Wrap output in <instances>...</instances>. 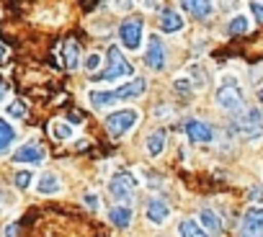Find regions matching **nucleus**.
<instances>
[{
    "label": "nucleus",
    "mask_w": 263,
    "mask_h": 237,
    "mask_svg": "<svg viewBox=\"0 0 263 237\" xmlns=\"http://www.w3.org/2000/svg\"><path fill=\"white\" fill-rule=\"evenodd\" d=\"M106 60H108V67H106L103 72L93 75V77H103V80H121V77L135 75V67L129 65V60L121 54V49H119L116 44H114V47H108Z\"/></svg>",
    "instance_id": "obj_1"
},
{
    "label": "nucleus",
    "mask_w": 263,
    "mask_h": 237,
    "mask_svg": "<svg viewBox=\"0 0 263 237\" xmlns=\"http://www.w3.org/2000/svg\"><path fill=\"white\" fill-rule=\"evenodd\" d=\"M137 118H140V113L135 111V108H121V111H114V113H108L106 116V129H108V134L111 137H124L132 127L137 124Z\"/></svg>",
    "instance_id": "obj_2"
},
{
    "label": "nucleus",
    "mask_w": 263,
    "mask_h": 237,
    "mask_svg": "<svg viewBox=\"0 0 263 237\" xmlns=\"http://www.w3.org/2000/svg\"><path fill=\"white\" fill-rule=\"evenodd\" d=\"M217 103H219V108H224V111H237V108H242V90H240V85H237L232 77H227V80L222 83V88L217 90Z\"/></svg>",
    "instance_id": "obj_3"
},
{
    "label": "nucleus",
    "mask_w": 263,
    "mask_h": 237,
    "mask_svg": "<svg viewBox=\"0 0 263 237\" xmlns=\"http://www.w3.org/2000/svg\"><path fill=\"white\" fill-rule=\"evenodd\" d=\"M135 188H137V181L132 178V173H126V170L114 173V178L108 181V191H111L114 199H119V201H132V196H135Z\"/></svg>",
    "instance_id": "obj_4"
},
{
    "label": "nucleus",
    "mask_w": 263,
    "mask_h": 237,
    "mask_svg": "<svg viewBox=\"0 0 263 237\" xmlns=\"http://www.w3.org/2000/svg\"><path fill=\"white\" fill-rule=\"evenodd\" d=\"M237 129L240 134L250 137V140H258L263 134V113L260 108H248L245 113L237 116Z\"/></svg>",
    "instance_id": "obj_5"
},
{
    "label": "nucleus",
    "mask_w": 263,
    "mask_h": 237,
    "mask_svg": "<svg viewBox=\"0 0 263 237\" xmlns=\"http://www.w3.org/2000/svg\"><path fill=\"white\" fill-rule=\"evenodd\" d=\"M142 31H145L142 18H126V21L119 26L121 44H124L126 49H140V44H142Z\"/></svg>",
    "instance_id": "obj_6"
},
{
    "label": "nucleus",
    "mask_w": 263,
    "mask_h": 237,
    "mask_svg": "<svg viewBox=\"0 0 263 237\" xmlns=\"http://www.w3.org/2000/svg\"><path fill=\"white\" fill-rule=\"evenodd\" d=\"M240 237H263V209L250 206L240 219Z\"/></svg>",
    "instance_id": "obj_7"
},
{
    "label": "nucleus",
    "mask_w": 263,
    "mask_h": 237,
    "mask_svg": "<svg viewBox=\"0 0 263 237\" xmlns=\"http://www.w3.org/2000/svg\"><path fill=\"white\" fill-rule=\"evenodd\" d=\"M186 137L191 142H196V145H206V142L214 140V129L209 124L199 122V118H189L186 122Z\"/></svg>",
    "instance_id": "obj_8"
},
{
    "label": "nucleus",
    "mask_w": 263,
    "mask_h": 237,
    "mask_svg": "<svg viewBox=\"0 0 263 237\" xmlns=\"http://www.w3.org/2000/svg\"><path fill=\"white\" fill-rule=\"evenodd\" d=\"M44 157H47V152H44V147L36 145V142H29V145H24V147H18V150L13 152V160H16V163L39 165V163H44Z\"/></svg>",
    "instance_id": "obj_9"
},
{
    "label": "nucleus",
    "mask_w": 263,
    "mask_h": 237,
    "mask_svg": "<svg viewBox=\"0 0 263 237\" xmlns=\"http://www.w3.org/2000/svg\"><path fill=\"white\" fill-rule=\"evenodd\" d=\"M145 62H147L153 70H163V67H165V62H168V60H165V47H163V42H160L158 36H150Z\"/></svg>",
    "instance_id": "obj_10"
},
{
    "label": "nucleus",
    "mask_w": 263,
    "mask_h": 237,
    "mask_svg": "<svg viewBox=\"0 0 263 237\" xmlns=\"http://www.w3.org/2000/svg\"><path fill=\"white\" fill-rule=\"evenodd\" d=\"M145 90H147V80L145 77H135V80H129L126 85H121L119 90H114V98L116 101H132V98H140Z\"/></svg>",
    "instance_id": "obj_11"
},
{
    "label": "nucleus",
    "mask_w": 263,
    "mask_h": 237,
    "mask_svg": "<svg viewBox=\"0 0 263 237\" xmlns=\"http://www.w3.org/2000/svg\"><path fill=\"white\" fill-rule=\"evenodd\" d=\"M168 216H171V206L163 199H150V204H147V219L153 224H163Z\"/></svg>",
    "instance_id": "obj_12"
},
{
    "label": "nucleus",
    "mask_w": 263,
    "mask_h": 237,
    "mask_svg": "<svg viewBox=\"0 0 263 237\" xmlns=\"http://www.w3.org/2000/svg\"><path fill=\"white\" fill-rule=\"evenodd\" d=\"M160 29H163L165 34H176V31H181V29H183V18H181V13H176V11H163V13H160Z\"/></svg>",
    "instance_id": "obj_13"
},
{
    "label": "nucleus",
    "mask_w": 263,
    "mask_h": 237,
    "mask_svg": "<svg viewBox=\"0 0 263 237\" xmlns=\"http://www.w3.org/2000/svg\"><path fill=\"white\" fill-rule=\"evenodd\" d=\"M60 178L54 175V173H44L42 178H39V183H36V191L39 193H44V196H52V193H60Z\"/></svg>",
    "instance_id": "obj_14"
},
{
    "label": "nucleus",
    "mask_w": 263,
    "mask_h": 237,
    "mask_svg": "<svg viewBox=\"0 0 263 237\" xmlns=\"http://www.w3.org/2000/svg\"><path fill=\"white\" fill-rule=\"evenodd\" d=\"M108 219H111V224L126 229V227L132 224V209H129V206H114V209L108 211Z\"/></svg>",
    "instance_id": "obj_15"
},
{
    "label": "nucleus",
    "mask_w": 263,
    "mask_h": 237,
    "mask_svg": "<svg viewBox=\"0 0 263 237\" xmlns=\"http://www.w3.org/2000/svg\"><path fill=\"white\" fill-rule=\"evenodd\" d=\"M183 11L194 13V18H209L214 6L212 3H196V0H183Z\"/></svg>",
    "instance_id": "obj_16"
},
{
    "label": "nucleus",
    "mask_w": 263,
    "mask_h": 237,
    "mask_svg": "<svg viewBox=\"0 0 263 237\" xmlns=\"http://www.w3.org/2000/svg\"><path fill=\"white\" fill-rule=\"evenodd\" d=\"M199 219H201L204 229H209L212 234H219V232H222V222H219L217 211H212V209H201V211H199Z\"/></svg>",
    "instance_id": "obj_17"
},
{
    "label": "nucleus",
    "mask_w": 263,
    "mask_h": 237,
    "mask_svg": "<svg viewBox=\"0 0 263 237\" xmlns=\"http://www.w3.org/2000/svg\"><path fill=\"white\" fill-rule=\"evenodd\" d=\"M13 140H16V129L6 122V118H0V155L8 152V147L13 145Z\"/></svg>",
    "instance_id": "obj_18"
},
{
    "label": "nucleus",
    "mask_w": 263,
    "mask_h": 237,
    "mask_svg": "<svg viewBox=\"0 0 263 237\" xmlns=\"http://www.w3.org/2000/svg\"><path fill=\"white\" fill-rule=\"evenodd\" d=\"M165 137H168V134H165V129H158V132H153V134L147 137V152H150L153 157H155V155H160V152L165 150V142H168Z\"/></svg>",
    "instance_id": "obj_19"
},
{
    "label": "nucleus",
    "mask_w": 263,
    "mask_h": 237,
    "mask_svg": "<svg viewBox=\"0 0 263 237\" xmlns=\"http://www.w3.org/2000/svg\"><path fill=\"white\" fill-rule=\"evenodd\" d=\"M78 54H80V47H78V42L70 39V42L65 44V67H67V70H75V67L80 65V57H78Z\"/></svg>",
    "instance_id": "obj_20"
},
{
    "label": "nucleus",
    "mask_w": 263,
    "mask_h": 237,
    "mask_svg": "<svg viewBox=\"0 0 263 237\" xmlns=\"http://www.w3.org/2000/svg\"><path fill=\"white\" fill-rule=\"evenodd\" d=\"M178 234H181V237H209L194 219H183V222L178 224Z\"/></svg>",
    "instance_id": "obj_21"
},
{
    "label": "nucleus",
    "mask_w": 263,
    "mask_h": 237,
    "mask_svg": "<svg viewBox=\"0 0 263 237\" xmlns=\"http://www.w3.org/2000/svg\"><path fill=\"white\" fill-rule=\"evenodd\" d=\"M90 103H93L96 108H106V106L116 103V98H114L111 90H90Z\"/></svg>",
    "instance_id": "obj_22"
},
{
    "label": "nucleus",
    "mask_w": 263,
    "mask_h": 237,
    "mask_svg": "<svg viewBox=\"0 0 263 237\" xmlns=\"http://www.w3.org/2000/svg\"><path fill=\"white\" fill-rule=\"evenodd\" d=\"M248 29H250L248 16H235V18L230 21V26H227V34H230V36H240V34H245Z\"/></svg>",
    "instance_id": "obj_23"
},
{
    "label": "nucleus",
    "mask_w": 263,
    "mask_h": 237,
    "mask_svg": "<svg viewBox=\"0 0 263 237\" xmlns=\"http://www.w3.org/2000/svg\"><path fill=\"white\" fill-rule=\"evenodd\" d=\"M52 134H54V140H70L72 137V127L65 124V122H54L52 124Z\"/></svg>",
    "instance_id": "obj_24"
},
{
    "label": "nucleus",
    "mask_w": 263,
    "mask_h": 237,
    "mask_svg": "<svg viewBox=\"0 0 263 237\" xmlns=\"http://www.w3.org/2000/svg\"><path fill=\"white\" fill-rule=\"evenodd\" d=\"M26 111H29V108H26V103H24V101H13V103L8 106V116H16V118H24V116H26Z\"/></svg>",
    "instance_id": "obj_25"
},
{
    "label": "nucleus",
    "mask_w": 263,
    "mask_h": 237,
    "mask_svg": "<svg viewBox=\"0 0 263 237\" xmlns=\"http://www.w3.org/2000/svg\"><path fill=\"white\" fill-rule=\"evenodd\" d=\"M31 178H34V175H31L29 170H18V173H16V186H18V188H29V186H31Z\"/></svg>",
    "instance_id": "obj_26"
},
{
    "label": "nucleus",
    "mask_w": 263,
    "mask_h": 237,
    "mask_svg": "<svg viewBox=\"0 0 263 237\" xmlns=\"http://www.w3.org/2000/svg\"><path fill=\"white\" fill-rule=\"evenodd\" d=\"M98 62H101V57H98V54H88V60H85V67L93 72V70L98 67Z\"/></svg>",
    "instance_id": "obj_27"
},
{
    "label": "nucleus",
    "mask_w": 263,
    "mask_h": 237,
    "mask_svg": "<svg viewBox=\"0 0 263 237\" xmlns=\"http://www.w3.org/2000/svg\"><path fill=\"white\" fill-rule=\"evenodd\" d=\"M250 11L255 13V18L263 24V3H250Z\"/></svg>",
    "instance_id": "obj_28"
},
{
    "label": "nucleus",
    "mask_w": 263,
    "mask_h": 237,
    "mask_svg": "<svg viewBox=\"0 0 263 237\" xmlns=\"http://www.w3.org/2000/svg\"><path fill=\"white\" fill-rule=\"evenodd\" d=\"M85 204H88L90 209H96V206H98V201H96V196H93V193H88V196H85Z\"/></svg>",
    "instance_id": "obj_29"
},
{
    "label": "nucleus",
    "mask_w": 263,
    "mask_h": 237,
    "mask_svg": "<svg viewBox=\"0 0 263 237\" xmlns=\"http://www.w3.org/2000/svg\"><path fill=\"white\" fill-rule=\"evenodd\" d=\"M6 234H8V237H16V224H11V227L6 229Z\"/></svg>",
    "instance_id": "obj_30"
},
{
    "label": "nucleus",
    "mask_w": 263,
    "mask_h": 237,
    "mask_svg": "<svg viewBox=\"0 0 263 237\" xmlns=\"http://www.w3.org/2000/svg\"><path fill=\"white\" fill-rule=\"evenodd\" d=\"M6 93H8V90H6V85H3V83H0V101H3V98H6Z\"/></svg>",
    "instance_id": "obj_31"
},
{
    "label": "nucleus",
    "mask_w": 263,
    "mask_h": 237,
    "mask_svg": "<svg viewBox=\"0 0 263 237\" xmlns=\"http://www.w3.org/2000/svg\"><path fill=\"white\" fill-rule=\"evenodd\" d=\"M3 60H6V47L0 44V62H3Z\"/></svg>",
    "instance_id": "obj_32"
},
{
    "label": "nucleus",
    "mask_w": 263,
    "mask_h": 237,
    "mask_svg": "<svg viewBox=\"0 0 263 237\" xmlns=\"http://www.w3.org/2000/svg\"><path fill=\"white\" fill-rule=\"evenodd\" d=\"M258 101H260V103H263V88H260V90H258Z\"/></svg>",
    "instance_id": "obj_33"
},
{
    "label": "nucleus",
    "mask_w": 263,
    "mask_h": 237,
    "mask_svg": "<svg viewBox=\"0 0 263 237\" xmlns=\"http://www.w3.org/2000/svg\"><path fill=\"white\" fill-rule=\"evenodd\" d=\"M0 199H3V193H0ZM0 206H3V201H0Z\"/></svg>",
    "instance_id": "obj_34"
}]
</instances>
